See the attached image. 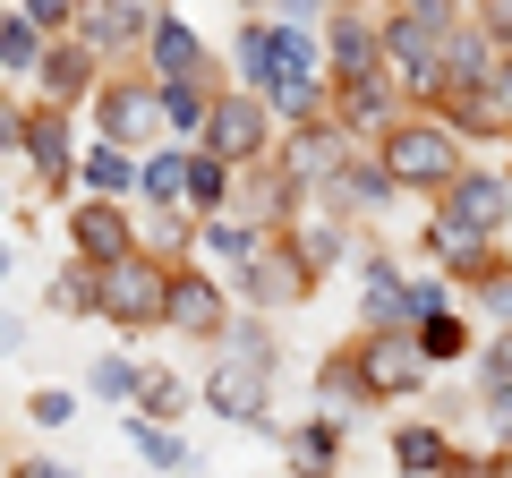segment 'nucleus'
I'll return each instance as SVG.
<instances>
[{"label": "nucleus", "instance_id": "f257e3e1", "mask_svg": "<svg viewBox=\"0 0 512 478\" xmlns=\"http://www.w3.org/2000/svg\"><path fill=\"white\" fill-rule=\"evenodd\" d=\"M367 146H376V163L393 171V180H402L410 197H436V188L453 180L461 163H470V137H461L436 103H410L402 120H384V129L367 137Z\"/></svg>", "mask_w": 512, "mask_h": 478}, {"label": "nucleus", "instance_id": "f03ea898", "mask_svg": "<svg viewBox=\"0 0 512 478\" xmlns=\"http://www.w3.org/2000/svg\"><path fill=\"white\" fill-rule=\"evenodd\" d=\"M94 316L111 333H154L171 316V257L163 248H128V257L94 265Z\"/></svg>", "mask_w": 512, "mask_h": 478}, {"label": "nucleus", "instance_id": "7ed1b4c3", "mask_svg": "<svg viewBox=\"0 0 512 478\" xmlns=\"http://www.w3.org/2000/svg\"><path fill=\"white\" fill-rule=\"evenodd\" d=\"M86 120H94V137H111V146H128V154L163 146V137H171L163 77H154V69H103V86H94Z\"/></svg>", "mask_w": 512, "mask_h": 478}, {"label": "nucleus", "instance_id": "20e7f679", "mask_svg": "<svg viewBox=\"0 0 512 478\" xmlns=\"http://www.w3.org/2000/svg\"><path fill=\"white\" fill-rule=\"evenodd\" d=\"M197 402L214 410L222 427H248V436H282V427H274V368H265V359H248L239 342H214V368H205Z\"/></svg>", "mask_w": 512, "mask_h": 478}, {"label": "nucleus", "instance_id": "39448f33", "mask_svg": "<svg viewBox=\"0 0 512 478\" xmlns=\"http://www.w3.org/2000/svg\"><path fill=\"white\" fill-rule=\"evenodd\" d=\"M342 350H350V376H359L367 402H410V393H427V376H436L410 325H359V342H342Z\"/></svg>", "mask_w": 512, "mask_h": 478}, {"label": "nucleus", "instance_id": "423d86ee", "mask_svg": "<svg viewBox=\"0 0 512 478\" xmlns=\"http://www.w3.org/2000/svg\"><path fill=\"white\" fill-rule=\"evenodd\" d=\"M197 146L231 154V163L248 171V163H265V154H282V120H274V103H265L256 86H222V94H214V120H205Z\"/></svg>", "mask_w": 512, "mask_h": 478}, {"label": "nucleus", "instance_id": "0eeeda50", "mask_svg": "<svg viewBox=\"0 0 512 478\" xmlns=\"http://www.w3.org/2000/svg\"><path fill=\"white\" fill-rule=\"evenodd\" d=\"M316 265L299 257V239L291 231H274L265 239V257H248L239 265V308H256V316H282V308H308L316 299Z\"/></svg>", "mask_w": 512, "mask_h": 478}, {"label": "nucleus", "instance_id": "6e6552de", "mask_svg": "<svg viewBox=\"0 0 512 478\" xmlns=\"http://www.w3.org/2000/svg\"><path fill=\"white\" fill-rule=\"evenodd\" d=\"M384 69L410 103H436L444 94V35L427 18H410L402 0H384Z\"/></svg>", "mask_w": 512, "mask_h": 478}, {"label": "nucleus", "instance_id": "1a4fd4ad", "mask_svg": "<svg viewBox=\"0 0 512 478\" xmlns=\"http://www.w3.org/2000/svg\"><path fill=\"white\" fill-rule=\"evenodd\" d=\"M419 248H427V257H436L453 282H461V291H478V299H487L495 282L512 274V257H504V231H461V222H444V214H427Z\"/></svg>", "mask_w": 512, "mask_h": 478}, {"label": "nucleus", "instance_id": "9d476101", "mask_svg": "<svg viewBox=\"0 0 512 478\" xmlns=\"http://www.w3.org/2000/svg\"><path fill=\"white\" fill-rule=\"evenodd\" d=\"M231 316H239V299H231V282H222L214 265L171 257V316H163V325L180 333V342H222Z\"/></svg>", "mask_w": 512, "mask_h": 478}, {"label": "nucleus", "instance_id": "9b49d317", "mask_svg": "<svg viewBox=\"0 0 512 478\" xmlns=\"http://www.w3.org/2000/svg\"><path fill=\"white\" fill-rule=\"evenodd\" d=\"M77 154H86L77 111H60V103H35V111H26V171H35L43 197H69V188H77Z\"/></svg>", "mask_w": 512, "mask_h": 478}, {"label": "nucleus", "instance_id": "f8f14e48", "mask_svg": "<svg viewBox=\"0 0 512 478\" xmlns=\"http://www.w3.org/2000/svg\"><path fill=\"white\" fill-rule=\"evenodd\" d=\"M103 69H111V60L94 52L86 35H52V43H43V60H35V103L86 111V103H94V86H103Z\"/></svg>", "mask_w": 512, "mask_h": 478}, {"label": "nucleus", "instance_id": "ddd939ff", "mask_svg": "<svg viewBox=\"0 0 512 478\" xmlns=\"http://www.w3.org/2000/svg\"><path fill=\"white\" fill-rule=\"evenodd\" d=\"M436 214H444V222H461V231H512V171L461 163L453 180L436 188Z\"/></svg>", "mask_w": 512, "mask_h": 478}, {"label": "nucleus", "instance_id": "4468645a", "mask_svg": "<svg viewBox=\"0 0 512 478\" xmlns=\"http://www.w3.org/2000/svg\"><path fill=\"white\" fill-rule=\"evenodd\" d=\"M154 18H163V0H77V26H69V35H86L103 60H146Z\"/></svg>", "mask_w": 512, "mask_h": 478}, {"label": "nucleus", "instance_id": "2eb2a0df", "mask_svg": "<svg viewBox=\"0 0 512 478\" xmlns=\"http://www.w3.org/2000/svg\"><path fill=\"white\" fill-rule=\"evenodd\" d=\"M69 248L86 265H111V257H128V248H146V239H137V205L128 197H77L69 205Z\"/></svg>", "mask_w": 512, "mask_h": 478}, {"label": "nucleus", "instance_id": "dca6fc26", "mask_svg": "<svg viewBox=\"0 0 512 478\" xmlns=\"http://www.w3.org/2000/svg\"><path fill=\"white\" fill-rule=\"evenodd\" d=\"M350 154H359V137H350L333 111H325V120H299V129H282V163H291L299 188H333Z\"/></svg>", "mask_w": 512, "mask_h": 478}, {"label": "nucleus", "instance_id": "f3484780", "mask_svg": "<svg viewBox=\"0 0 512 478\" xmlns=\"http://www.w3.org/2000/svg\"><path fill=\"white\" fill-rule=\"evenodd\" d=\"M146 69L163 77V86H171V77H214V86H231V60L205 52V35L180 18V9H163V18H154V35H146Z\"/></svg>", "mask_w": 512, "mask_h": 478}, {"label": "nucleus", "instance_id": "a211bd4d", "mask_svg": "<svg viewBox=\"0 0 512 478\" xmlns=\"http://www.w3.org/2000/svg\"><path fill=\"white\" fill-rule=\"evenodd\" d=\"M282 222H256V214H239V205H222V214H205L197 222V257L214 265V274H239L248 257H265V239H274Z\"/></svg>", "mask_w": 512, "mask_h": 478}, {"label": "nucleus", "instance_id": "6ab92c4d", "mask_svg": "<svg viewBox=\"0 0 512 478\" xmlns=\"http://www.w3.org/2000/svg\"><path fill=\"white\" fill-rule=\"evenodd\" d=\"M402 111H410V94L393 86V69H376V77H350V86H333V120H342V129L359 137V146L384 129V120H402Z\"/></svg>", "mask_w": 512, "mask_h": 478}, {"label": "nucleus", "instance_id": "aec40b11", "mask_svg": "<svg viewBox=\"0 0 512 478\" xmlns=\"http://www.w3.org/2000/svg\"><path fill=\"white\" fill-rule=\"evenodd\" d=\"M504 52H512V43L495 35V26L478 18V9H470V18H461L453 35H444V86H487V77L504 69Z\"/></svg>", "mask_w": 512, "mask_h": 478}, {"label": "nucleus", "instance_id": "412c9836", "mask_svg": "<svg viewBox=\"0 0 512 478\" xmlns=\"http://www.w3.org/2000/svg\"><path fill=\"white\" fill-rule=\"evenodd\" d=\"M342 410H316V419L282 427V461H291V478H342Z\"/></svg>", "mask_w": 512, "mask_h": 478}, {"label": "nucleus", "instance_id": "4be33fe9", "mask_svg": "<svg viewBox=\"0 0 512 478\" xmlns=\"http://www.w3.org/2000/svg\"><path fill=\"white\" fill-rule=\"evenodd\" d=\"M359 325H419V308H410V265H393L384 248L359 265Z\"/></svg>", "mask_w": 512, "mask_h": 478}, {"label": "nucleus", "instance_id": "5701e85b", "mask_svg": "<svg viewBox=\"0 0 512 478\" xmlns=\"http://www.w3.org/2000/svg\"><path fill=\"white\" fill-rule=\"evenodd\" d=\"M453 461H461V444H453L444 419H402L393 427V470L402 478H444Z\"/></svg>", "mask_w": 512, "mask_h": 478}, {"label": "nucleus", "instance_id": "b1692460", "mask_svg": "<svg viewBox=\"0 0 512 478\" xmlns=\"http://www.w3.org/2000/svg\"><path fill=\"white\" fill-rule=\"evenodd\" d=\"M436 111L453 120L461 137H487V146H512V111H504V94H495V86H444V94H436Z\"/></svg>", "mask_w": 512, "mask_h": 478}, {"label": "nucleus", "instance_id": "393cba45", "mask_svg": "<svg viewBox=\"0 0 512 478\" xmlns=\"http://www.w3.org/2000/svg\"><path fill=\"white\" fill-rule=\"evenodd\" d=\"M137 205H146V214H171V205H188V137H163V146H146V163H137Z\"/></svg>", "mask_w": 512, "mask_h": 478}, {"label": "nucleus", "instance_id": "a878e982", "mask_svg": "<svg viewBox=\"0 0 512 478\" xmlns=\"http://www.w3.org/2000/svg\"><path fill=\"white\" fill-rule=\"evenodd\" d=\"M137 163L146 154L111 146V137H86V154H77V197H128L137 205Z\"/></svg>", "mask_w": 512, "mask_h": 478}, {"label": "nucleus", "instance_id": "bb28decb", "mask_svg": "<svg viewBox=\"0 0 512 478\" xmlns=\"http://www.w3.org/2000/svg\"><path fill=\"white\" fill-rule=\"evenodd\" d=\"M325 197H342V214H384V205L402 197V180H393V171L376 163V146H359V154L342 163V180L325 188Z\"/></svg>", "mask_w": 512, "mask_h": 478}, {"label": "nucleus", "instance_id": "cd10ccee", "mask_svg": "<svg viewBox=\"0 0 512 478\" xmlns=\"http://www.w3.org/2000/svg\"><path fill=\"white\" fill-rule=\"evenodd\" d=\"M308 197H316V188H308ZM308 197H299V214L282 222V231H291V239H299V257L325 274V265L342 257V239H350V214H342V205H308Z\"/></svg>", "mask_w": 512, "mask_h": 478}, {"label": "nucleus", "instance_id": "c85d7f7f", "mask_svg": "<svg viewBox=\"0 0 512 478\" xmlns=\"http://www.w3.org/2000/svg\"><path fill=\"white\" fill-rule=\"evenodd\" d=\"M128 444H137V461H146L154 478H188V470H197L188 436H180V427H163V419H146V410H128Z\"/></svg>", "mask_w": 512, "mask_h": 478}, {"label": "nucleus", "instance_id": "c756f323", "mask_svg": "<svg viewBox=\"0 0 512 478\" xmlns=\"http://www.w3.org/2000/svg\"><path fill=\"white\" fill-rule=\"evenodd\" d=\"M239 197V163L231 154H214V146H188V214H222V205Z\"/></svg>", "mask_w": 512, "mask_h": 478}, {"label": "nucleus", "instance_id": "7c9ffc66", "mask_svg": "<svg viewBox=\"0 0 512 478\" xmlns=\"http://www.w3.org/2000/svg\"><path fill=\"white\" fill-rule=\"evenodd\" d=\"M274 77V18L265 9H239V35H231V86H256L265 94Z\"/></svg>", "mask_w": 512, "mask_h": 478}, {"label": "nucleus", "instance_id": "2f4dec72", "mask_svg": "<svg viewBox=\"0 0 512 478\" xmlns=\"http://www.w3.org/2000/svg\"><path fill=\"white\" fill-rule=\"evenodd\" d=\"M410 333H419L427 368H470V350H478V333H470V316H461V308H427Z\"/></svg>", "mask_w": 512, "mask_h": 478}, {"label": "nucleus", "instance_id": "473e14b6", "mask_svg": "<svg viewBox=\"0 0 512 478\" xmlns=\"http://www.w3.org/2000/svg\"><path fill=\"white\" fill-rule=\"evenodd\" d=\"M86 393H94L103 410H137V393H146V359H128V350H94Z\"/></svg>", "mask_w": 512, "mask_h": 478}, {"label": "nucleus", "instance_id": "72a5a7b5", "mask_svg": "<svg viewBox=\"0 0 512 478\" xmlns=\"http://www.w3.org/2000/svg\"><path fill=\"white\" fill-rule=\"evenodd\" d=\"M214 77H171L163 86V111H171V137H188V146H197L205 137V120H214Z\"/></svg>", "mask_w": 512, "mask_h": 478}, {"label": "nucleus", "instance_id": "f704fd0d", "mask_svg": "<svg viewBox=\"0 0 512 478\" xmlns=\"http://www.w3.org/2000/svg\"><path fill=\"white\" fill-rule=\"evenodd\" d=\"M43 43H52V35H43V26L26 18L18 0H0V69H9V77H35Z\"/></svg>", "mask_w": 512, "mask_h": 478}, {"label": "nucleus", "instance_id": "c9c22d12", "mask_svg": "<svg viewBox=\"0 0 512 478\" xmlns=\"http://www.w3.org/2000/svg\"><path fill=\"white\" fill-rule=\"evenodd\" d=\"M43 308H52V316H94V265L77 257V248H69V265L43 282Z\"/></svg>", "mask_w": 512, "mask_h": 478}, {"label": "nucleus", "instance_id": "e433bc0d", "mask_svg": "<svg viewBox=\"0 0 512 478\" xmlns=\"http://www.w3.org/2000/svg\"><path fill=\"white\" fill-rule=\"evenodd\" d=\"M316 393H325V410H342V419H350V410H376L359 393V376H350V350H333L325 368H316Z\"/></svg>", "mask_w": 512, "mask_h": 478}, {"label": "nucleus", "instance_id": "4c0bfd02", "mask_svg": "<svg viewBox=\"0 0 512 478\" xmlns=\"http://www.w3.org/2000/svg\"><path fill=\"white\" fill-rule=\"evenodd\" d=\"M197 402V393L180 385V376L171 368H146V393H137V410H146V419H163V427H180V410Z\"/></svg>", "mask_w": 512, "mask_h": 478}, {"label": "nucleus", "instance_id": "58836bf2", "mask_svg": "<svg viewBox=\"0 0 512 478\" xmlns=\"http://www.w3.org/2000/svg\"><path fill=\"white\" fill-rule=\"evenodd\" d=\"M470 376H478V393H487V385H512V325H495L487 342L470 350Z\"/></svg>", "mask_w": 512, "mask_h": 478}, {"label": "nucleus", "instance_id": "ea45409f", "mask_svg": "<svg viewBox=\"0 0 512 478\" xmlns=\"http://www.w3.org/2000/svg\"><path fill=\"white\" fill-rule=\"evenodd\" d=\"M26 111H35V94H18L9 77H0V163L26 154Z\"/></svg>", "mask_w": 512, "mask_h": 478}, {"label": "nucleus", "instance_id": "a19ab883", "mask_svg": "<svg viewBox=\"0 0 512 478\" xmlns=\"http://www.w3.org/2000/svg\"><path fill=\"white\" fill-rule=\"evenodd\" d=\"M26 419H35V427H69V419H77V393L35 385V393H26Z\"/></svg>", "mask_w": 512, "mask_h": 478}, {"label": "nucleus", "instance_id": "79ce46f5", "mask_svg": "<svg viewBox=\"0 0 512 478\" xmlns=\"http://www.w3.org/2000/svg\"><path fill=\"white\" fill-rule=\"evenodd\" d=\"M265 18H282V26H325L333 0H265Z\"/></svg>", "mask_w": 512, "mask_h": 478}, {"label": "nucleus", "instance_id": "37998d69", "mask_svg": "<svg viewBox=\"0 0 512 478\" xmlns=\"http://www.w3.org/2000/svg\"><path fill=\"white\" fill-rule=\"evenodd\" d=\"M18 9L43 26V35H69V26H77V0H18Z\"/></svg>", "mask_w": 512, "mask_h": 478}, {"label": "nucleus", "instance_id": "c03bdc74", "mask_svg": "<svg viewBox=\"0 0 512 478\" xmlns=\"http://www.w3.org/2000/svg\"><path fill=\"white\" fill-rule=\"evenodd\" d=\"M478 410H487L495 444H512V385H487V393H478Z\"/></svg>", "mask_w": 512, "mask_h": 478}, {"label": "nucleus", "instance_id": "a18cd8bd", "mask_svg": "<svg viewBox=\"0 0 512 478\" xmlns=\"http://www.w3.org/2000/svg\"><path fill=\"white\" fill-rule=\"evenodd\" d=\"M410 308H453V282H436V274H410Z\"/></svg>", "mask_w": 512, "mask_h": 478}, {"label": "nucleus", "instance_id": "49530a36", "mask_svg": "<svg viewBox=\"0 0 512 478\" xmlns=\"http://www.w3.org/2000/svg\"><path fill=\"white\" fill-rule=\"evenodd\" d=\"M9 478H77L69 461H9Z\"/></svg>", "mask_w": 512, "mask_h": 478}, {"label": "nucleus", "instance_id": "de8ad7c7", "mask_svg": "<svg viewBox=\"0 0 512 478\" xmlns=\"http://www.w3.org/2000/svg\"><path fill=\"white\" fill-rule=\"evenodd\" d=\"M26 342V325H18V316H9V308H0V359H9V350H18Z\"/></svg>", "mask_w": 512, "mask_h": 478}, {"label": "nucleus", "instance_id": "09e8293b", "mask_svg": "<svg viewBox=\"0 0 512 478\" xmlns=\"http://www.w3.org/2000/svg\"><path fill=\"white\" fill-rule=\"evenodd\" d=\"M487 308H495V316H504V325H512V274H504V282H495V291H487Z\"/></svg>", "mask_w": 512, "mask_h": 478}, {"label": "nucleus", "instance_id": "8fccbe9b", "mask_svg": "<svg viewBox=\"0 0 512 478\" xmlns=\"http://www.w3.org/2000/svg\"><path fill=\"white\" fill-rule=\"evenodd\" d=\"M9 282H18V248H9V239H0V291H9Z\"/></svg>", "mask_w": 512, "mask_h": 478}, {"label": "nucleus", "instance_id": "3c124183", "mask_svg": "<svg viewBox=\"0 0 512 478\" xmlns=\"http://www.w3.org/2000/svg\"><path fill=\"white\" fill-rule=\"evenodd\" d=\"M487 86H495V94H504V111H512V52H504V69H495V77H487Z\"/></svg>", "mask_w": 512, "mask_h": 478}, {"label": "nucleus", "instance_id": "603ef678", "mask_svg": "<svg viewBox=\"0 0 512 478\" xmlns=\"http://www.w3.org/2000/svg\"><path fill=\"white\" fill-rule=\"evenodd\" d=\"M231 9H265V0H231Z\"/></svg>", "mask_w": 512, "mask_h": 478}, {"label": "nucleus", "instance_id": "864d4df0", "mask_svg": "<svg viewBox=\"0 0 512 478\" xmlns=\"http://www.w3.org/2000/svg\"><path fill=\"white\" fill-rule=\"evenodd\" d=\"M163 9H171V0H163Z\"/></svg>", "mask_w": 512, "mask_h": 478}, {"label": "nucleus", "instance_id": "5fc2aeb1", "mask_svg": "<svg viewBox=\"0 0 512 478\" xmlns=\"http://www.w3.org/2000/svg\"><path fill=\"white\" fill-rule=\"evenodd\" d=\"M470 9H478V0H470Z\"/></svg>", "mask_w": 512, "mask_h": 478}]
</instances>
